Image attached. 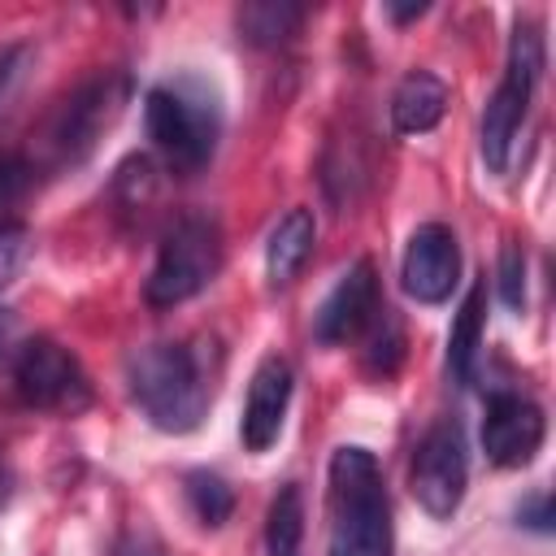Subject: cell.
<instances>
[{
	"mask_svg": "<svg viewBox=\"0 0 556 556\" xmlns=\"http://www.w3.org/2000/svg\"><path fill=\"white\" fill-rule=\"evenodd\" d=\"M326 556H391V500L374 452L339 447L326 491Z\"/></svg>",
	"mask_w": 556,
	"mask_h": 556,
	"instance_id": "1",
	"label": "cell"
},
{
	"mask_svg": "<svg viewBox=\"0 0 556 556\" xmlns=\"http://www.w3.org/2000/svg\"><path fill=\"white\" fill-rule=\"evenodd\" d=\"M126 382H130V400L143 408V417L156 430L187 434L204 421L208 382H204L195 348H187V343H148L126 361Z\"/></svg>",
	"mask_w": 556,
	"mask_h": 556,
	"instance_id": "2",
	"label": "cell"
},
{
	"mask_svg": "<svg viewBox=\"0 0 556 556\" xmlns=\"http://www.w3.org/2000/svg\"><path fill=\"white\" fill-rule=\"evenodd\" d=\"M143 126H148V139L161 148V156L178 174H195L200 165L213 161L217 135H222L217 91L200 78L156 83L143 96Z\"/></svg>",
	"mask_w": 556,
	"mask_h": 556,
	"instance_id": "3",
	"label": "cell"
},
{
	"mask_svg": "<svg viewBox=\"0 0 556 556\" xmlns=\"http://www.w3.org/2000/svg\"><path fill=\"white\" fill-rule=\"evenodd\" d=\"M222 269V226L213 213H182L161 248H156V265L143 282V295L148 304L156 308H169V304H182L191 295H200Z\"/></svg>",
	"mask_w": 556,
	"mask_h": 556,
	"instance_id": "4",
	"label": "cell"
},
{
	"mask_svg": "<svg viewBox=\"0 0 556 556\" xmlns=\"http://www.w3.org/2000/svg\"><path fill=\"white\" fill-rule=\"evenodd\" d=\"M543 78V35L530 26V22H517L513 30V43H508V70H504V83L495 87V96L486 100V113H482V161L504 174L508 169V152H513V139L526 122V109L534 100V87Z\"/></svg>",
	"mask_w": 556,
	"mask_h": 556,
	"instance_id": "5",
	"label": "cell"
},
{
	"mask_svg": "<svg viewBox=\"0 0 556 556\" xmlns=\"http://www.w3.org/2000/svg\"><path fill=\"white\" fill-rule=\"evenodd\" d=\"M465 482H469L465 430L456 417H439L413 452V495L430 517H452L465 500Z\"/></svg>",
	"mask_w": 556,
	"mask_h": 556,
	"instance_id": "6",
	"label": "cell"
},
{
	"mask_svg": "<svg viewBox=\"0 0 556 556\" xmlns=\"http://www.w3.org/2000/svg\"><path fill=\"white\" fill-rule=\"evenodd\" d=\"M13 387L22 404L43 408V413H78L91 404V382L83 365L52 339H30L22 343L13 361Z\"/></svg>",
	"mask_w": 556,
	"mask_h": 556,
	"instance_id": "7",
	"label": "cell"
},
{
	"mask_svg": "<svg viewBox=\"0 0 556 556\" xmlns=\"http://www.w3.org/2000/svg\"><path fill=\"white\" fill-rule=\"evenodd\" d=\"M126 96H130L126 74H96L91 83H83L65 100L61 117L52 122V152H56V161H70V165L83 161L96 148V139L117 122Z\"/></svg>",
	"mask_w": 556,
	"mask_h": 556,
	"instance_id": "8",
	"label": "cell"
},
{
	"mask_svg": "<svg viewBox=\"0 0 556 556\" xmlns=\"http://www.w3.org/2000/svg\"><path fill=\"white\" fill-rule=\"evenodd\" d=\"M547 421L543 408L517 391H495L486 400V417H482V447L486 460L500 469H521L534 460V452L543 447Z\"/></svg>",
	"mask_w": 556,
	"mask_h": 556,
	"instance_id": "9",
	"label": "cell"
},
{
	"mask_svg": "<svg viewBox=\"0 0 556 556\" xmlns=\"http://www.w3.org/2000/svg\"><path fill=\"white\" fill-rule=\"evenodd\" d=\"M460 278V243L443 222H426L408 235L400 282L417 304H443Z\"/></svg>",
	"mask_w": 556,
	"mask_h": 556,
	"instance_id": "10",
	"label": "cell"
},
{
	"mask_svg": "<svg viewBox=\"0 0 556 556\" xmlns=\"http://www.w3.org/2000/svg\"><path fill=\"white\" fill-rule=\"evenodd\" d=\"M382 313L378 304V278H374V265L369 261H356L334 287L330 295L321 300L317 317H313V334L317 343H348L356 339L365 326H374Z\"/></svg>",
	"mask_w": 556,
	"mask_h": 556,
	"instance_id": "11",
	"label": "cell"
},
{
	"mask_svg": "<svg viewBox=\"0 0 556 556\" xmlns=\"http://www.w3.org/2000/svg\"><path fill=\"white\" fill-rule=\"evenodd\" d=\"M287 404H291V365L282 356H265L252 374L243 421H239V434H243L248 452H269L278 443Z\"/></svg>",
	"mask_w": 556,
	"mask_h": 556,
	"instance_id": "12",
	"label": "cell"
},
{
	"mask_svg": "<svg viewBox=\"0 0 556 556\" xmlns=\"http://www.w3.org/2000/svg\"><path fill=\"white\" fill-rule=\"evenodd\" d=\"M447 113V83L430 70H408L391 96V130L395 135H426Z\"/></svg>",
	"mask_w": 556,
	"mask_h": 556,
	"instance_id": "13",
	"label": "cell"
},
{
	"mask_svg": "<svg viewBox=\"0 0 556 556\" xmlns=\"http://www.w3.org/2000/svg\"><path fill=\"white\" fill-rule=\"evenodd\" d=\"M313 239H317V222L308 208H291L274 235H269V248H265V274H269V287H287L300 265L308 261L313 252Z\"/></svg>",
	"mask_w": 556,
	"mask_h": 556,
	"instance_id": "14",
	"label": "cell"
},
{
	"mask_svg": "<svg viewBox=\"0 0 556 556\" xmlns=\"http://www.w3.org/2000/svg\"><path fill=\"white\" fill-rule=\"evenodd\" d=\"M482 321H486V282H473L465 291V304L452 321V334H447V369L456 382H469L473 378V361H478V348H482Z\"/></svg>",
	"mask_w": 556,
	"mask_h": 556,
	"instance_id": "15",
	"label": "cell"
},
{
	"mask_svg": "<svg viewBox=\"0 0 556 556\" xmlns=\"http://www.w3.org/2000/svg\"><path fill=\"white\" fill-rule=\"evenodd\" d=\"M304 22V9L300 4H287V0H252L239 9V30L248 43H261V48H278L295 35V26Z\"/></svg>",
	"mask_w": 556,
	"mask_h": 556,
	"instance_id": "16",
	"label": "cell"
},
{
	"mask_svg": "<svg viewBox=\"0 0 556 556\" xmlns=\"http://www.w3.org/2000/svg\"><path fill=\"white\" fill-rule=\"evenodd\" d=\"M300 534H304V504H300V491L287 482L274 495L269 517H265V552L269 556H295Z\"/></svg>",
	"mask_w": 556,
	"mask_h": 556,
	"instance_id": "17",
	"label": "cell"
},
{
	"mask_svg": "<svg viewBox=\"0 0 556 556\" xmlns=\"http://www.w3.org/2000/svg\"><path fill=\"white\" fill-rule=\"evenodd\" d=\"M182 491H187V504H191L195 521L208 526V530H217V526L235 513V495H230L226 478H217V473H208V469H191Z\"/></svg>",
	"mask_w": 556,
	"mask_h": 556,
	"instance_id": "18",
	"label": "cell"
},
{
	"mask_svg": "<svg viewBox=\"0 0 556 556\" xmlns=\"http://www.w3.org/2000/svg\"><path fill=\"white\" fill-rule=\"evenodd\" d=\"M500 300L513 313L526 308V252H521V243H504V252H500Z\"/></svg>",
	"mask_w": 556,
	"mask_h": 556,
	"instance_id": "19",
	"label": "cell"
},
{
	"mask_svg": "<svg viewBox=\"0 0 556 556\" xmlns=\"http://www.w3.org/2000/svg\"><path fill=\"white\" fill-rule=\"evenodd\" d=\"M26 256H30V230L22 222H0V291L17 278Z\"/></svg>",
	"mask_w": 556,
	"mask_h": 556,
	"instance_id": "20",
	"label": "cell"
},
{
	"mask_svg": "<svg viewBox=\"0 0 556 556\" xmlns=\"http://www.w3.org/2000/svg\"><path fill=\"white\" fill-rule=\"evenodd\" d=\"M26 182H30L26 161H22V156H13V152H0V208H4V204H13V200L26 191Z\"/></svg>",
	"mask_w": 556,
	"mask_h": 556,
	"instance_id": "21",
	"label": "cell"
},
{
	"mask_svg": "<svg viewBox=\"0 0 556 556\" xmlns=\"http://www.w3.org/2000/svg\"><path fill=\"white\" fill-rule=\"evenodd\" d=\"M517 517H521L530 530H543V534H547V530H552V500H547V495H534V500H526V504L517 508Z\"/></svg>",
	"mask_w": 556,
	"mask_h": 556,
	"instance_id": "22",
	"label": "cell"
},
{
	"mask_svg": "<svg viewBox=\"0 0 556 556\" xmlns=\"http://www.w3.org/2000/svg\"><path fill=\"white\" fill-rule=\"evenodd\" d=\"M22 61H26V48H0V100H4V96H9V87L17 83Z\"/></svg>",
	"mask_w": 556,
	"mask_h": 556,
	"instance_id": "23",
	"label": "cell"
},
{
	"mask_svg": "<svg viewBox=\"0 0 556 556\" xmlns=\"http://www.w3.org/2000/svg\"><path fill=\"white\" fill-rule=\"evenodd\" d=\"M113 556H161V547L148 539V534H122Z\"/></svg>",
	"mask_w": 556,
	"mask_h": 556,
	"instance_id": "24",
	"label": "cell"
},
{
	"mask_svg": "<svg viewBox=\"0 0 556 556\" xmlns=\"http://www.w3.org/2000/svg\"><path fill=\"white\" fill-rule=\"evenodd\" d=\"M4 500H9V473H4V465H0V508H4Z\"/></svg>",
	"mask_w": 556,
	"mask_h": 556,
	"instance_id": "25",
	"label": "cell"
}]
</instances>
